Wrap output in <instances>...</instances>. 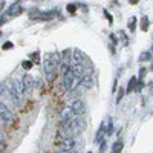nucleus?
Masks as SVG:
<instances>
[{
  "label": "nucleus",
  "mask_w": 153,
  "mask_h": 153,
  "mask_svg": "<svg viewBox=\"0 0 153 153\" xmlns=\"http://www.w3.org/2000/svg\"><path fill=\"white\" fill-rule=\"evenodd\" d=\"M0 120H2V123H6V124H11L14 121V115H12L11 109L5 103H0Z\"/></svg>",
  "instance_id": "nucleus-1"
},
{
  "label": "nucleus",
  "mask_w": 153,
  "mask_h": 153,
  "mask_svg": "<svg viewBox=\"0 0 153 153\" xmlns=\"http://www.w3.org/2000/svg\"><path fill=\"white\" fill-rule=\"evenodd\" d=\"M8 94H9L11 101L14 103V106L20 107V106H22V97H20V95L17 94V91H16L14 81H9V83H8Z\"/></svg>",
  "instance_id": "nucleus-2"
},
{
  "label": "nucleus",
  "mask_w": 153,
  "mask_h": 153,
  "mask_svg": "<svg viewBox=\"0 0 153 153\" xmlns=\"http://www.w3.org/2000/svg\"><path fill=\"white\" fill-rule=\"evenodd\" d=\"M71 109H72V113L75 115V117H81V115L86 112V103H84L83 100L76 98V100H74V101H72Z\"/></svg>",
  "instance_id": "nucleus-3"
},
{
  "label": "nucleus",
  "mask_w": 153,
  "mask_h": 153,
  "mask_svg": "<svg viewBox=\"0 0 153 153\" xmlns=\"http://www.w3.org/2000/svg\"><path fill=\"white\" fill-rule=\"evenodd\" d=\"M58 115H60L61 123H71V121L74 120V113H72L71 106H65V107L58 112Z\"/></svg>",
  "instance_id": "nucleus-4"
},
{
  "label": "nucleus",
  "mask_w": 153,
  "mask_h": 153,
  "mask_svg": "<svg viewBox=\"0 0 153 153\" xmlns=\"http://www.w3.org/2000/svg\"><path fill=\"white\" fill-rule=\"evenodd\" d=\"M71 71H72L75 78H78V80L83 78V76H86V66L84 65H74L71 68Z\"/></svg>",
  "instance_id": "nucleus-5"
},
{
  "label": "nucleus",
  "mask_w": 153,
  "mask_h": 153,
  "mask_svg": "<svg viewBox=\"0 0 153 153\" xmlns=\"http://www.w3.org/2000/svg\"><path fill=\"white\" fill-rule=\"evenodd\" d=\"M72 60L75 61V65H84L86 57H84V54L81 52V49L75 48V49L72 51Z\"/></svg>",
  "instance_id": "nucleus-6"
},
{
  "label": "nucleus",
  "mask_w": 153,
  "mask_h": 153,
  "mask_svg": "<svg viewBox=\"0 0 153 153\" xmlns=\"http://www.w3.org/2000/svg\"><path fill=\"white\" fill-rule=\"evenodd\" d=\"M104 138H106V123H101L100 127H98V130H97V133H95L94 141H95L97 144H100Z\"/></svg>",
  "instance_id": "nucleus-7"
},
{
  "label": "nucleus",
  "mask_w": 153,
  "mask_h": 153,
  "mask_svg": "<svg viewBox=\"0 0 153 153\" xmlns=\"http://www.w3.org/2000/svg\"><path fill=\"white\" fill-rule=\"evenodd\" d=\"M78 86L81 89H92L95 86V81H94L92 76H83V78H80V81H78Z\"/></svg>",
  "instance_id": "nucleus-8"
},
{
  "label": "nucleus",
  "mask_w": 153,
  "mask_h": 153,
  "mask_svg": "<svg viewBox=\"0 0 153 153\" xmlns=\"http://www.w3.org/2000/svg\"><path fill=\"white\" fill-rule=\"evenodd\" d=\"M20 80H22V83H23V86H25L26 91H31V89L34 87V76L31 74H25Z\"/></svg>",
  "instance_id": "nucleus-9"
},
{
  "label": "nucleus",
  "mask_w": 153,
  "mask_h": 153,
  "mask_svg": "<svg viewBox=\"0 0 153 153\" xmlns=\"http://www.w3.org/2000/svg\"><path fill=\"white\" fill-rule=\"evenodd\" d=\"M80 95H81V87L80 86H76L75 89H72V91H68V94H66V97L69 100H76Z\"/></svg>",
  "instance_id": "nucleus-10"
},
{
  "label": "nucleus",
  "mask_w": 153,
  "mask_h": 153,
  "mask_svg": "<svg viewBox=\"0 0 153 153\" xmlns=\"http://www.w3.org/2000/svg\"><path fill=\"white\" fill-rule=\"evenodd\" d=\"M28 17H29V20H38V22H40V19H42V11L38 9V8H34V9L29 11Z\"/></svg>",
  "instance_id": "nucleus-11"
},
{
  "label": "nucleus",
  "mask_w": 153,
  "mask_h": 153,
  "mask_svg": "<svg viewBox=\"0 0 153 153\" xmlns=\"http://www.w3.org/2000/svg\"><path fill=\"white\" fill-rule=\"evenodd\" d=\"M136 81H138L136 76H132V78L129 80V83H127V87H126V94H132V92H135Z\"/></svg>",
  "instance_id": "nucleus-12"
},
{
  "label": "nucleus",
  "mask_w": 153,
  "mask_h": 153,
  "mask_svg": "<svg viewBox=\"0 0 153 153\" xmlns=\"http://www.w3.org/2000/svg\"><path fill=\"white\" fill-rule=\"evenodd\" d=\"M136 22H138V19H136L135 16H132V17L129 19V22H127V28H129V31H130L132 34L136 31Z\"/></svg>",
  "instance_id": "nucleus-13"
},
{
  "label": "nucleus",
  "mask_w": 153,
  "mask_h": 153,
  "mask_svg": "<svg viewBox=\"0 0 153 153\" xmlns=\"http://www.w3.org/2000/svg\"><path fill=\"white\" fill-rule=\"evenodd\" d=\"M149 28H150V20H149L147 16H143V19H141V31L143 32H147Z\"/></svg>",
  "instance_id": "nucleus-14"
},
{
  "label": "nucleus",
  "mask_w": 153,
  "mask_h": 153,
  "mask_svg": "<svg viewBox=\"0 0 153 153\" xmlns=\"http://www.w3.org/2000/svg\"><path fill=\"white\" fill-rule=\"evenodd\" d=\"M14 86H16V91H17V94L22 97L25 92H26V89H25V86H23V83H22V80H17V81H14Z\"/></svg>",
  "instance_id": "nucleus-15"
},
{
  "label": "nucleus",
  "mask_w": 153,
  "mask_h": 153,
  "mask_svg": "<svg viewBox=\"0 0 153 153\" xmlns=\"http://www.w3.org/2000/svg\"><path fill=\"white\" fill-rule=\"evenodd\" d=\"M60 55H61V61L69 63V60H71V48H66L63 52H60Z\"/></svg>",
  "instance_id": "nucleus-16"
},
{
  "label": "nucleus",
  "mask_w": 153,
  "mask_h": 153,
  "mask_svg": "<svg viewBox=\"0 0 153 153\" xmlns=\"http://www.w3.org/2000/svg\"><path fill=\"white\" fill-rule=\"evenodd\" d=\"M123 147H124L123 141L113 143V146H112V153H121V152H123Z\"/></svg>",
  "instance_id": "nucleus-17"
},
{
  "label": "nucleus",
  "mask_w": 153,
  "mask_h": 153,
  "mask_svg": "<svg viewBox=\"0 0 153 153\" xmlns=\"http://www.w3.org/2000/svg\"><path fill=\"white\" fill-rule=\"evenodd\" d=\"M113 133V121L112 118H107V127H106V138H109Z\"/></svg>",
  "instance_id": "nucleus-18"
},
{
  "label": "nucleus",
  "mask_w": 153,
  "mask_h": 153,
  "mask_svg": "<svg viewBox=\"0 0 153 153\" xmlns=\"http://www.w3.org/2000/svg\"><path fill=\"white\" fill-rule=\"evenodd\" d=\"M138 60L139 61H150L152 60V52L150 51H144V52H141V55H139Z\"/></svg>",
  "instance_id": "nucleus-19"
},
{
  "label": "nucleus",
  "mask_w": 153,
  "mask_h": 153,
  "mask_svg": "<svg viewBox=\"0 0 153 153\" xmlns=\"http://www.w3.org/2000/svg\"><path fill=\"white\" fill-rule=\"evenodd\" d=\"M124 95H126V89L120 87V91H118V94H117V100H115V103L120 104V103H121V100L124 98Z\"/></svg>",
  "instance_id": "nucleus-20"
},
{
  "label": "nucleus",
  "mask_w": 153,
  "mask_h": 153,
  "mask_svg": "<svg viewBox=\"0 0 153 153\" xmlns=\"http://www.w3.org/2000/svg\"><path fill=\"white\" fill-rule=\"evenodd\" d=\"M8 94V81H2L0 83V97Z\"/></svg>",
  "instance_id": "nucleus-21"
},
{
  "label": "nucleus",
  "mask_w": 153,
  "mask_h": 153,
  "mask_svg": "<svg viewBox=\"0 0 153 153\" xmlns=\"http://www.w3.org/2000/svg\"><path fill=\"white\" fill-rule=\"evenodd\" d=\"M32 66H34V63L29 61V60H26V61H23V63H22V68H23L25 71H31Z\"/></svg>",
  "instance_id": "nucleus-22"
},
{
  "label": "nucleus",
  "mask_w": 153,
  "mask_h": 153,
  "mask_svg": "<svg viewBox=\"0 0 153 153\" xmlns=\"http://www.w3.org/2000/svg\"><path fill=\"white\" fill-rule=\"evenodd\" d=\"M106 147H107V138H104L103 141L100 143V153H104L106 152Z\"/></svg>",
  "instance_id": "nucleus-23"
},
{
  "label": "nucleus",
  "mask_w": 153,
  "mask_h": 153,
  "mask_svg": "<svg viewBox=\"0 0 153 153\" xmlns=\"http://www.w3.org/2000/svg\"><path fill=\"white\" fill-rule=\"evenodd\" d=\"M66 11L69 12V14H75V12H76V5H74V3H69V5L66 6Z\"/></svg>",
  "instance_id": "nucleus-24"
},
{
  "label": "nucleus",
  "mask_w": 153,
  "mask_h": 153,
  "mask_svg": "<svg viewBox=\"0 0 153 153\" xmlns=\"http://www.w3.org/2000/svg\"><path fill=\"white\" fill-rule=\"evenodd\" d=\"M143 86H144V80H138L136 81V87H135V92H141Z\"/></svg>",
  "instance_id": "nucleus-25"
},
{
  "label": "nucleus",
  "mask_w": 153,
  "mask_h": 153,
  "mask_svg": "<svg viewBox=\"0 0 153 153\" xmlns=\"http://www.w3.org/2000/svg\"><path fill=\"white\" fill-rule=\"evenodd\" d=\"M146 74H147V69H146V68H141V69H139V76H138V80H144Z\"/></svg>",
  "instance_id": "nucleus-26"
},
{
  "label": "nucleus",
  "mask_w": 153,
  "mask_h": 153,
  "mask_svg": "<svg viewBox=\"0 0 153 153\" xmlns=\"http://www.w3.org/2000/svg\"><path fill=\"white\" fill-rule=\"evenodd\" d=\"M12 48H14V45H12L11 42H5V43H3V46H2V49H3V51H8V49H12Z\"/></svg>",
  "instance_id": "nucleus-27"
},
{
  "label": "nucleus",
  "mask_w": 153,
  "mask_h": 153,
  "mask_svg": "<svg viewBox=\"0 0 153 153\" xmlns=\"http://www.w3.org/2000/svg\"><path fill=\"white\" fill-rule=\"evenodd\" d=\"M103 12H104V16H106V17H107V20H109V23H110V25H112V23H113V17H112V14H110V12H109V11H107V9H104V11H103Z\"/></svg>",
  "instance_id": "nucleus-28"
},
{
  "label": "nucleus",
  "mask_w": 153,
  "mask_h": 153,
  "mask_svg": "<svg viewBox=\"0 0 153 153\" xmlns=\"http://www.w3.org/2000/svg\"><path fill=\"white\" fill-rule=\"evenodd\" d=\"M109 37H110V40H112V45H113V46H117V45H118V38H117V35H115V34H110Z\"/></svg>",
  "instance_id": "nucleus-29"
},
{
  "label": "nucleus",
  "mask_w": 153,
  "mask_h": 153,
  "mask_svg": "<svg viewBox=\"0 0 153 153\" xmlns=\"http://www.w3.org/2000/svg\"><path fill=\"white\" fill-rule=\"evenodd\" d=\"M120 37H123L124 45H127V43H129V38H127V35H126V32H124V31H120Z\"/></svg>",
  "instance_id": "nucleus-30"
},
{
  "label": "nucleus",
  "mask_w": 153,
  "mask_h": 153,
  "mask_svg": "<svg viewBox=\"0 0 153 153\" xmlns=\"http://www.w3.org/2000/svg\"><path fill=\"white\" fill-rule=\"evenodd\" d=\"M6 19H8V16H6V14H2V17H0V26L6 23Z\"/></svg>",
  "instance_id": "nucleus-31"
},
{
  "label": "nucleus",
  "mask_w": 153,
  "mask_h": 153,
  "mask_svg": "<svg viewBox=\"0 0 153 153\" xmlns=\"http://www.w3.org/2000/svg\"><path fill=\"white\" fill-rule=\"evenodd\" d=\"M5 2H6V0H0V12H2L3 8H5Z\"/></svg>",
  "instance_id": "nucleus-32"
},
{
  "label": "nucleus",
  "mask_w": 153,
  "mask_h": 153,
  "mask_svg": "<svg viewBox=\"0 0 153 153\" xmlns=\"http://www.w3.org/2000/svg\"><path fill=\"white\" fill-rule=\"evenodd\" d=\"M0 144H5V135L0 132Z\"/></svg>",
  "instance_id": "nucleus-33"
},
{
  "label": "nucleus",
  "mask_w": 153,
  "mask_h": 153,
  "mask_svg": "<svg viewBox=\"0 0 153 153\" xmlns=\"http://www.w3.org/2000/svg\"><path fill=\"white\" fill-rule=\"evenodd\" d=\"M129 3H130V5H138L139 0H129Z\"/></svg>",
  "instance_id": "nucleus-34"
},
{
  "label": "nucleus",
  "mask_w": 153,
  "mask_h": 153,
  "mask_svg": "<svg viewBox=\"0 0 153 153\" xmlns=\"http://www.w3.org/2000/svg\"><path fill=\"white\" fill-rule=\"evenodd\" d=\"M117 83H118V81H117V78H115V81H113V92L117 91Z\"/></svg>",
  "instance_id": "nucleus-35"
},
{
  "label": "nucleus",
  "mask_w": 153,
  "mask_h": 153,
  "mask_svg": "<svg viewBox=\"0 0 153 153\" xmlns=\"http://www.w3.org/2000/svg\"><path fill=\"white\" fill-rule=\"evenodd\" d=\"M2 150H3V144H0V153H2Z\"/></svg>",
  "instance_id": "nucleus-36"
},
{
  "label": "nucleus",
  "mask_w": 153,
  "mask_h": 153,
  "mask_svg": "<svg viewBox=\"0 0 153 153\" xmlns=\"http://www.w3.org/2000/svg\"><path fill=\"white\" fill-rule=\"evenodd\" d=\"M0 37H2V31H0Z\"/></svg>",
  "instance_id": "nucleus-37"
},
{
  "label": "nucleus",
  "mask_w": 153,
  "mask_h": 153,
  "mask_svg": "<svg viewBox=\"0 0 153 153\" xmlns=\"http://www.w3.org/2000/svg\"><path fill=\"white\" fill-rule=\"evenodd\" d=\"M0 123H2V120H0Z\"/></svg>",
  "instance_id": "nucleus-38"
}]
</instances>
